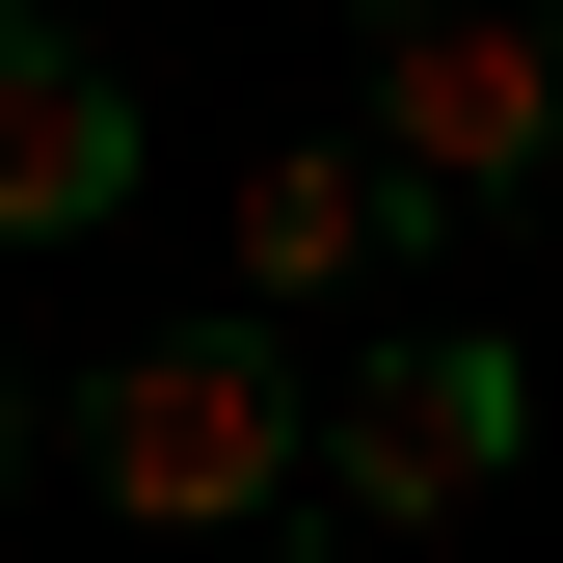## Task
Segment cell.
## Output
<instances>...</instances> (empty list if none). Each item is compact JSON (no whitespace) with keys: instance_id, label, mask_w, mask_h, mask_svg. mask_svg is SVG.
<instances>
[{"instance_id":"cell-1","label":"cell","mask_w":563,"mask_h":563,"mask_svg":"<svg viewBox=\"0 0 563 563\" xmlns=\"http://www.w3.org/2000/svg\"><path fill=\"white\" fill-rule=\"evenodd\" d=\"M81 483L134 537H268L296 510V322L216 296V322H134L108 376H81Z\"/></svg>"},{"instance_id":"cell-2","label":"cell","mask_w":563,"mask_h":563,"mask_svg":"<svg viewBox=\"0 0 563 563\" xmlns=\"http://www.w3.org/2000/svg\"><path fill=\"white\" fill-rule=\"evenodd\" d=\"M349 54H376V134H402L430 216H510L563 162V27L537 0H349Z\"/></svg>"},{"instance_id":"cell-3","label":"cell","mask_w":563,"mask_h":563,"mask_svg":"<svg viewBox=\"0 0 563 563\" xmlns=\"http://www.w3.org/2000/svg\"><path fill=\"white\" fill-rule=\"evenodd\" d=\"M510 456H537V376H510V322H402V349H349V402H322V483H349L376 537H456Z\"/></svg>"},{"instance_id":"cell-4","label":"cell","mask_w":563,"mask_h":563,"mask_svg":"<svg viewBox=\"0 0 563 563\" xmlns=\"http://www.w3.org/2000/svg\"><path fill=\"white\" fill-rule=\"evenodd\" d=\"M402 242H430V188H402V134H376V108H349V134H268V162H242V296H268V322L376 296Z\"/></svg>"},{"instance_id":"cell-5","label":"cell","mask_w":563,"mask_h":563,"mask_svg":"<svg viewBox=\"0 0 563 563\" xmlns=\"http://www.w3.org/2000/svg\"><path fill=\"white\" fill-rule=\"evenodd\" d=\"M134 216V81L54 0H0V242H108Z\"/></svg>"},{"instance_id":"cell-6","label":"cell","mask_w":563,"mask_h":563,"mask_svg":"<svg viewBox=\"0 0 563 563\" xmlns=\"http://www.w3.org/2000/svg\"><path fill=\"white\" fill-rule=\"evenodd\" d=\"M242 563H322V537H296V510H268V537H242Z\"/></svg>"}]
</instances>
